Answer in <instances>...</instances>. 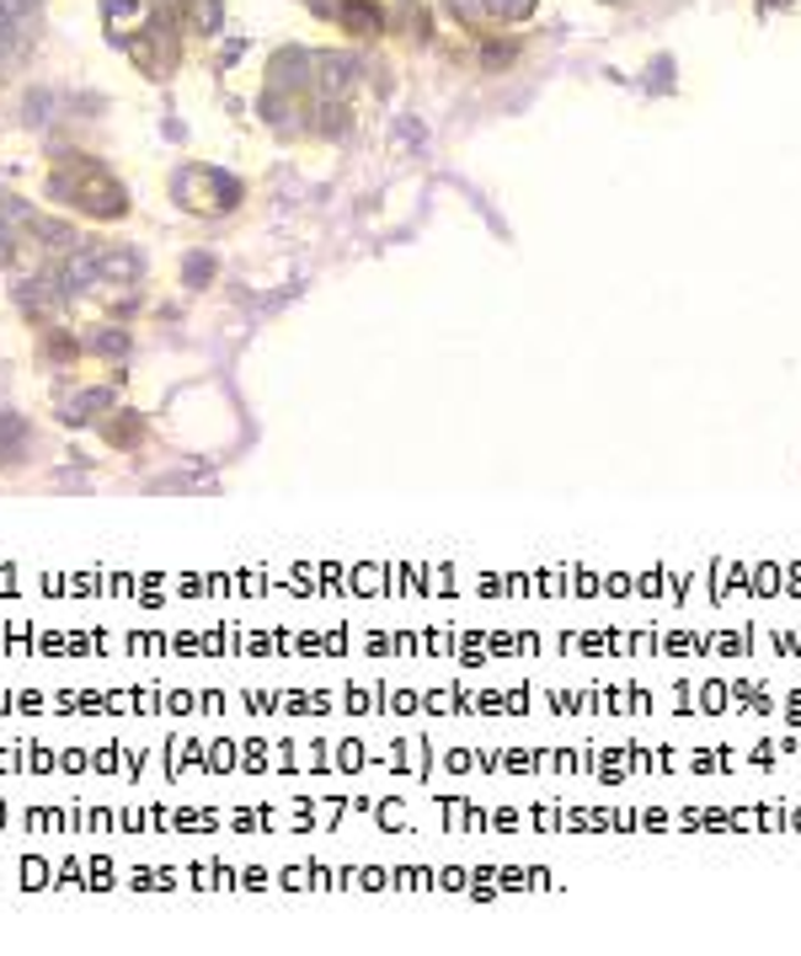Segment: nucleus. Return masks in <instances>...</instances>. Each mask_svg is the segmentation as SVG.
I'll return each instance as SVG.
<instances>
[{
    "label": "nucleus",
    "instance_id": "obj_5",
    "mask_svg": "<svg viewBox=\"0 0 801 956\" xmlns=\"http://www.w3.org/2000/svg\"><path fill=\"white\" fill-rule=\"evenodd\" d=\"M28 444H33V427L22 417H11V412H0V465H17L28 455Z\"/></svg>",
    "mask_w": 801,
    "mask_h": 956
},
{
    "label": "nucleus",
    "instance_id": "obj_1",
    "mask_svg": "<svg viewBox=\"0 0 801 956\" xmlns=\"http://www.w3.org/2000/svg\"><path fill=\"white\" fill-rule=\"evenodd\" d=\"M54 193L80 204L86 214H97V219H118L123 214V187L107 177L97 161H65V172H54Z\"/></svg>",
    "mask_w": 801,
    "mask_h": 956
},
{
    "label": "nucleus",
    "instance_id": "obj_7",
    "mask_svg": "<svg viewBox=\"0 0 801 956\" xmlns=\"http://www.w3.org/2000/svg\"><path fill=\"white\" fill-rule=\"evenodd\" d=\"M28 230H33L43 247L75 251V225H59V219H48V214H33V219H28Z\"/></svg>",
    "mask_w": 801,
    "mask_h": 956
},
{
    "label": "nucleus",
    "instance_id": "obj_6",
    "mask_svg": "<svg viewBox=\"0 0 801 956\" xmlns=\"http://www.w3.org/2000/svg\"><path fill=\"white\" fill-rule=\"evenodd\" d=\"M140 273H144V262L134 247H102V279H112V284H134Z\"/></svg>",
    "mask_w": 801,
    "mask_h": 956
},
{
    "label": "nucleus",
    "instance_id": "obj_10",
    "mask_svg": "<svg viewBox=\"0 0 801 956\" xmlns=\"http://www.w3.org/2000/svg\"><path fill=\"white\" fill-rule=\"evenodd\" d=\"M48 112H54V91H33V97H28V123H33V129H43V123H48Z\"/></svg>",
    "mask_w": 801,
    "mask_h": 956
},
{
    "label": "nucleus",
    "instance_id": "obj_3",
    "mask_svg": "<svg viewBox=\"0 0 801 956\" xmlns=\"http://www.w3.org/2000/svg\"><path fill=\"white\" fill-rule=\"evenodd\" d=\"M59 279H65V289H71V294L91 289L97 279H102V247H75V251H65V262H59Z\"/></svg>",
    "mask_w": 801,
    "mask_h": 956
},
{
    "label": "nucleus",
    "instance_id": "obj_4",
    "mask_svg": "<svg viewBox=\"0 0 801 956\" xmlns=\"http://www.w3.org/2000/svg\"><path fill=\"white\" fill-rule=\"evenodd\" d=\"M118 406V385H97V390H80V395H71L65 401V423L75 427H86V423H97V417H107Z\"/></svg>",
    "mask_w": 801,
    "mask_h": 956
},
{
    "label": "nucleus",
    "instance_id": "obj_8",
    "mask_svg": "<svg viewBox=\"0 0 801 956\" xmlns=\"http://www.w3.org/2000/svg\"><path fill=\"white\" fill-rule=\"evenodd\" d=\"M91 337H97L91 348H97V354H107V358L129 354V332H118V326H102V332H91Z\"/></svg>",
    "mask_w": 801,
    "mask_h": 956
},
{
    "label": "nucleus",
    "instance_id": "obj_12",
    "mask_svg": "<svg viewBox=\"0 0 801 956\" xmlns=\"http://www.w3.org/2000/svg\"><path fill=\"white\" fill-rule=\"evenodd\" d=\"M187 279H193V284H198V279H209V257H204V262L193 257V262H187Z\"/></svg>",
    "mask_w": 801,
    "mask_h": 956
},
{
    "label": "nucleus",
    "instance_id": "obj_9",
    "mask_svg": "<svg viewBox=\"0 0 801 956\" xmlns=\"http://www.w3.org/2000/svg\"><path fill=\"white\" fill-rule=\"evenodd\" d=\"M140 438V417H107V444H134Z\"/></svg>",
    "mask_w": 801,
    "mask_h": 956
},
{
    "label": "nucleus",
    "instance_id": "obj_2",
    "mask_svg": "<svg viewBox=\"0 0 801 956\" xmlns=\"http://www.w3.org/2000/svg\"><path fill=\"white\" fill-rule=\"evenodd\" d=\"M65 300H71V289H65V279H59V268H54V273H37V279H17V305L33 311V316L59 311Z\"/></svg>",
    "mask_w": 801,
    "mask_h": 956
},
{
    "label": "nucleus",
    "instance_id": "obj_11",
    "mask_svg": "<svg viewBox=\"0 0 801 956\" xmlns=\"http://www.w3.org/2000/svg\"><path fill=\"white\" fill-rule=\"evenodd\" d=\"M17 262V241H11V225L0 219V268H11Z\"/></svg>",
    "mask_w": 801,
    "mask_h": 956
}]
</instances>
